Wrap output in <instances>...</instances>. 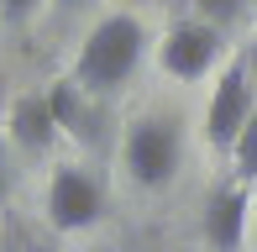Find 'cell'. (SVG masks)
I'll return each instance as SVG.
<instances>
[{"instance_id": "11", "label": "cell", "mask_w": 257, "mask_h": 252, "mask_svg": "<svg viewBox=\"0 0 257 252\" xmlns=\"http://www.w3.org/2000/svg\"><path fill=\"white\" fill-rule=\"evenodd\" d=\"M42 11V0H0V16L6 21H27V16H37Z\"/></svg>"}, {"instance_id": "15", "label": "cell", "mask_w": 257, "mask_h": 252, "mask_svg": "<svg viewBox=\"0 0 257 252\" xmlns=\"http://www.w3.org/2000/svg\"><path fill=\"white\" fill-rule=\"evenodd\" d=\"M0 168H6V142H0Z\"/></svg>"}, {"instance_id": "14", "label": "cell", "mask_w": 257, "mask_h": 252, "mask_svg": "<svg viewBox=\"0 0 257 252\" xmlns=\"http://www.w3.org/2000/svg\"><path fill=\"white\" fill-rule=\"evenodd\" d=\"M0 252H16V242H0Z\"/></svg>"}, {"instance_id": "5", "label": "cell", "mask_w": 257, "mask_h": 252, "mask_svg": "<svg viewBox=\"0 0 257 252\" xmlns=\"http://www.w3.org/2000/svg\"><path fill=\"white\" fill-rule=\"evenodd\" d=\"M220 58V32L215 27H205V21H173L168 32H163V42H158V63H163V74L168 79H205L210 68H215Z\"/></svg>"}, {"instance_id": "4", "label": "cell", "mask_w": 257, "mask_h": 252, "mask_svg": "<svg viewBox=\"0 0 257 252\" xmlns=\"http://www.w3.org/2000/svg\"><path fill=\"white\" fill-rule=\"evenodd\" d=\"M100 215H105L100 179L89 174V168H79V163L53 168V179H48V226H53V231H63V236L89 231Z\"/></svg>"}, {"instance_id": "3", "label": "cell", "mask_w": 257, "mask_h": 252, "mask_svg": "<svg viewBox=\"0 0 257 252\" xmlns=\"http://www.w3.org/2000/svg\"><path fill=\"white\" fill-rule=\"evenodd\" d=\"M252 110H257V100H252V58L241 53V58L226 63V74H220L215 89H210V105H205V142L215 147V153H231V142L241 137V126H247Z\"/></svg>"}, {"instance_id": "12", "label": "cell", "mask_w": 257, "mask_h": 252, "mask_svg": "<svg viewBox=\"0 0 257 252\" xmlns=\"http://www.w3.org/2000/svg\"><path fill=\"white\" fill-rule=\"evenodd\" d=\"M79 6H89V0H63V11H79Z\"/></svg>"}, {"instance_id": "2", "label": "cell", "mask_w": 257, "mask_h": 252, "mask_svg": "<svg viewBox=\"0 0 257 252\" xmlns=\"http://www.w3.org/2000/svg\"><path fill=\"white\" fill-rule=\"evenodd\" d=\"M179 158H184V132H179L173 116H142V121L126 126L121 163H126V174H132V184L163 189L179 174Z\"/></svg>"}, {"instance_id": "13", "label": "cell", "mask_w": 257, "mask_h": 252, "mask_svg": "<svg viewBox=\"0 0 257 252\" xmlns=\"http://www.w3.org/2000/svg\"><path fill=\"white\" fill-rule=\"evenodd\" d=\"M0 205H6V168H0Z\"/></svg>"}, {"instance_id": "8", "label": "cell", "mask_w": 257, "mask_h": 252, "mask_svg": "<svg viewBox=\"0 0 257 252\" xmlns=\"http://www.w3.org/2000/svg\"><path fill=\"white\" fill-rule=\"evenodd\" d=\"M48 110H53V121H58V137H74V142H84V147L100 142L95 95H84L74 79H58V84L48 89Z\"/></svg>"}, {"instance_id": "10", "label": "cell", "mask_w": 257, "mask_h": 252, "mask_svg": "<svg viewBox=\"0 0 257 252\" xmlns=\"http://www.w3.org/2000/svg\"><path fill=\"white\" fill-rule=\"evenodd\" d=\"M194 6H200V21L215 32L241 27V16H247V0H194Z\"/></svg>"}, {"instance_id": "6", "label": "cell", "mask_w": 257, "mask_h": 252, "mask_svg": "<svg viewBox=\"0 0 257 252\" xmlns=\"http://www.w3.org/2000/svg\"><path fill=\"white\" fill-rule=\"evenodd\" d=\"M247 215H252L247 184H220L205 200V221H200L205 247L210 252H241V242H247Z\"/></svg>"}, {"instance_id": "1", "label": "cell", "mask_w": 257, "mask_h": 252, "mask_svg": "<svg viewBox=\"0 0 257 252\" xmlns=\"http://www.w3.org/2000/svg\"><path fill=\"white\" fill-rule=\"evenodd\" d=\"M142 48H147V27L132 16V11H115V16L95 21V32L84 37V48H79L68 79H74L84 95H95V100L100 95H115V89L137 74Z\"/></svg>"}, {"instance_id": "7", "label": "cell", "mask_w": 257, "mask_h": 252, "mask_svg": "<svg viewBox=\"0 0 257 252\" xmlns=\"http://www.w3.org/2000/svg\"><path fill=\"white\" fill-rule=\"evenodd\" d=\"M6 137L27 158H42L58 142V121H53V110H48V89H42V95H37V89H32V95H16L11 121H6Z\"/></svg>"}, {"instance_id": "9", "label": "cell", "mask_w": 257, "mask_h": 252, "mask_svg": "<svg viewBox=\"0 0 257 252\" xmlns=\"http://www.w3.org/2000/svg\"><path fill=\"white\" fill-rule=\"evenodd\" d=\"M231 168H236V184H252L257 179V110L247 116L241 137L231 142Z\"/></svg>"}]
</instances>
